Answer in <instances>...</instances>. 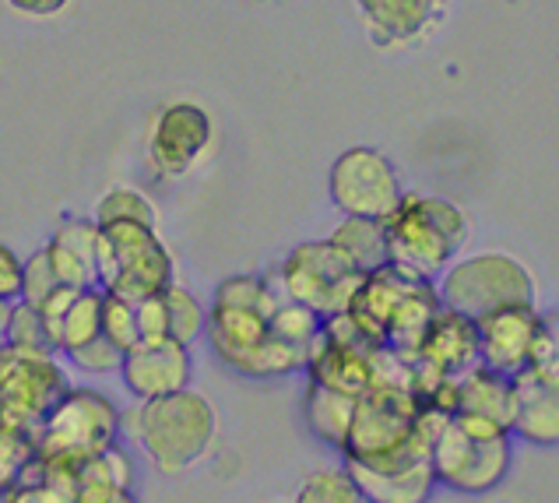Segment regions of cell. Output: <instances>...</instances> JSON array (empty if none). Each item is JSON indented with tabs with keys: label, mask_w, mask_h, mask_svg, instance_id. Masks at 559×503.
<instances>
[{
	"label": "cell",
	"mask_w": 559,
	"mask_h": 503,
	"mask_svg": "<svg viewBox=\"0 0 559 503\" xmlns=\"http://www.w3.org/2000/svg\"><path fill=\"white\" fill-rule=\"evenodd\" d=\"M218 436V419L204 395L180 387L138 405L134 441L163 472H187L194 468Z\"/></svg>",
	"instance_id": "obj_1"
},
{
	"label": "cell",
	"mask_w": 559,
	"mask_h": 503,
	"mask_svg": "<svg viewBox=\"0 0 559 503\" xmlns=\"http://www.w3.org/2000/svg\"><path fill=\"white\" fill-rule=\"evenodd\" d=\"M383 225H388L391 265L419 274V279L440 274L465 247L468 236L461 208L433 198V194H402V201L383 219Z\"/></svg>",
	"instance_id": "obj_2"
},
{
	"label": "cell",
	"mask_w": 559,
	"mask_h": 503,
	"mask_svg": "<svg viewBox=\"0 0 559 503\" xmlns=\"http://www.w3.org/2000/svg\"><path fill=\"white\" fill-rule=\"evenodd\" d=\"M437 482L457 493H489L510 468V430L483 416L454 412L429 447Z\"/></svg>",
	"instance_id": "obj_3"
},
{
	"label": "cell",
	"mask_w": 559,
	"mask_h": 503,
	"mask_svg": "<svg viewBox=\"0 0 559 503\" xmlns=\"http://www.w3.org/2000/svg\"><path fill=\"white\" fill-rule=\"evenodd\" d=\"M99 225V222H95ZM173 282V257L155 225L103 222L95 250V285L123 300H145Z\"/></svg>",
	"instance_id": "obj_4"
},
{
	"label": "cell",
	"mask_w": 559,
	"mask_h": 503,
	"mask_svg": "<svg viewBox=\"0 0 559 503\" xmlns=\"http://www.w3.org/2000/svg\"><path fill=\"white\" fill-rule=\"evenodd\" d=\"M447 311H457L472 320L486 317L503 306H528L535 303L532 274L521 261L507 254H475L468 261H457L443 271L437 289Z\"/></svg>",
	"instance_id": "obj_5"
},
{
	"label": "cell",
	"mask_w": 559,
	"mask_h": 503,
	"mask_svg": "<svg viewBox=\"0 0 559 503\" xmlns=\"http://www.w3.org/2000/svg\"><path fill=\"white\" fill-rule=\"evenodd\" d=\"M120 433V412L99 391L68 387L36 426V454L60 461H85L106 451Z\"/></svg>",
	"instance_id": "obj_6"
},
{
	"label": "cell",
	"mask_w": 559,
	"mask_h": 503,
	"mask_svg": "<svg viewBox=\"0 0 559 503\" xmlns=\"http://www.w3.org/2000/svg\"><path fill=\"white\" fill-rule=\"evenodd\" d=\"M278 282L285 296L310 306L317 317H334L348 311L362 282V271L331 239H313L299 243L285 257V265L278 268Z\"/></svg>",
	"instance_id": "obj_7"
},
{
	"label": "cell",
	"mask_w": 559,
	"mask_h": 503,
	"mask_svg": "<svg viewBox=\"0 0 559 503\" xmlns=\"http://www.w3.org/2000/svg\"><path fill=\"white\" fill-rule=\"evenodd\" d=\"M63 391L68 381L50 349L0 346V409L8 423L36 430Z\"/></svg>",
	"instance_id": "obj_8"
},
{
	"label": "cell",
	"mask_w": 559,
	"mask_h": 503,
	"mask_svg": "<svg viewBox=\"0 0 559 503\" xmlns=\"http://www.w3.org/2000/svg\"><path fill=\"white\" fill-rule=\"evenodd\" d=\"M328 190L342 215L388 219L402 201V180H397L391 159L377 149H362V144L334 159Z\"/></svg>",
	"instance_id": "obj_9"
},
{
	"label": "cell",
	"mask_w": 559,
	"mask_h": 503,
	"mask_svg": "<svg viewBox=\"0 0 559 503\" xmlns=\"http://www.w3.org/2000/svg\"><path fill=\"white\" fill-rule=\"evenodd\" d=\"M212 138V117L198 103H169L152 120L148 159L163 176H183L207 155Z\"/></svg>",
	"instance_id": "obj_10"
},
{
	"label": "cell",
	"mask_w": 559,
	"mask_h": 503,
	"mask_svg": "<svg viewBox=\"0 0 559 503\" xmlns=\"http://www.w3.org/2000/svg\"><path fill=\"white\" fill-rule=\"evenodd\" d=\"M190 373H194L190 346L177 342V338L138 342V346L127 349L123 360H120L123 387L141 401L169 395V391H180V387H190Z\"/></svg>",
	"instance_id": "obj_11"
},
{
	"label": "cell",
	"mask_w": 559,
	"mask_h": 503,
	"mask_svg": "<svg viewBox=\"0 0 559 503\" xmlns=\"http://www.w3.org/2000/svg\"><path fill=\"white\" fill-rule=\"evenodd\" d=\"M478 363L514 377L518 370L528 366L535 331H538V314L535 303L528 306H503L486 317H478Z\"/></svg>",
	"instance_id": "obj_12"
},
{
	"label": "cell",
	"mask_w": 559,
	"mask_h": 503,
	"mask_svg": "<svg viewBox=\"0 0 559 503\" xmlns=\"http://www.w3.org/2000/svg\"><path fill=\"white\" fill-rule=\"evenodd\" d=\"M510 430L532 444H559V381L532 366L510 377Z\"/></svg>",
	"instance_id": "obj_13"
},
{
	"label": "cell",
	"mask_w": 559,
	"mask_h": 503,
	"mask_svg": "<svg viewBox=\"0 0 559 503\" xmlns=\"http://www.w3.org/2000/svg\"><path fill=\"white\" fill-rule=\"evenodd\" d=\"M415 360L437 370L440 377H461V373L478 366V324L465 314L440 306Z\"/></svg>",
	"instance_id": "obj_14"
},
{
	"label": "cell",
	"mask_w": 559,
	"mask_h": 503,
	"mask_svg": "<svg viewBox=\"0 0 559 503\" xmlns=\"http://www.w3.org/2000/svg\"><path fill=\"white\" fill-rule=\"evenodd\" d=\"M377 349L348 346V342H338V338H331V335L321 331V335H317L313 349H310V355H307L310 381L359 398L366 387H373V352Z\"/></svg>",
	"instance_id": "obj_15"
},
{
	"label": "cell",
	"mask_w": 559,
	"mask_h": 503,
	"mask_svg": "<svg viewBox=\"0 0 559 503\" xmlns=\"http://www.w3.org/2000/svg\"><path fill=\"white\" fill-rule=\"evenodd\" d=\"M366 32L380 46H405L437 22L440 0H356Z\"/></svg>",
	"instance_id": "obj_16"
},
{
	"label": "cell",
	"mask_w": 559,
	"mask_h": 503,
	"mask_svg": "<svg viewBox=\"0 0 559 503\" xmlns=\"http://www.w3.org/2000/svg\"><path fill=\"white\" fill-rule=\"evenodd\" d=\"M204 331L212 338V346L222 360L233 370H243L253 349H261V342L271 335V324H267V314L253 311V306L215 303V311L204 320Z\"/></svg>",
	"instance_id": "obj_17"
},
{
	"label": "cell",
	"mask_w": 559,
	"mask_h": 503,
	"mask_svg": "<svg viewBox=\"0 0 559 503\" xmlns=\"http://www.w3.org/2000/svg\"><path fill=\"white\" fill-rule=\"evenodd\" d=\"M53 274L60 285L88 289L95 285V250H99V225L88 219H63L46 243Z\"/></svg>",
	"instance_id": "obj_18"
},
{
	"label": "cell",
	"mask_w": 559,
	"mask_h": 503,
	"mask_svg": "<svg viewBox=\"0 0 559 503\" xmlns=\"http://www.w3.org/2000/svg\"><path fill=\"white\" fill-rule=\"evenodd\" d=\"M348 476L356 479L362 500H377V503H419L433 490V465L419 461L412 468H402V472H370V468L353 465L348 461Z\"/></svg>",
	"instance_id": "obj_19"
},
{
	"label": "cell",
	"mask_w": 559,
	"mask_h": 503,
	"mask_svg": "<svg viewBox=\"0 0 559 503\" xmlns=\"http://www.w3.org/2000/svg\"><path fill=\"white\" fill-rule=\"evenodd\" d=\"M131 465H127L123 454L109 444L106 451L99 454H92V458L85 461H78V490H74V500H95V503H103V500H127L131 493Z\"/></svg>",
	"instance_id": "obj_20"
},
{
	"label": "cell",
	"mask_w": 559,
	"mask_h": 503,
	"mask_svg": "<svg viewBox=\"0 0 559 503\" xmlns=\"http://www.w3.org/2000/svg\"><path fill=\"white\" fill-rule=\"evenodd\" d=\"M348 261H353L362 274H370L391 261L388 254V225L383 219H366V215H345V222L328 236Z\"/></svg>",
	"instance_id": "obj_21"
},
{
	"label": "cell",
	"mask_w": 559,
	"mask_h": 503,
	"mask_svg": "<svg viewBox=\"0 0 559 503\" xmlns=\"http://www.w3.org/2000/svg\"><path fill=\"white\" fill-rule=\"evenodd\" d=\"M353 412H356V395L334 391V387L310 381V387H307V423L324 444L342 447L348 423H353Z\"/></svg>",
	"instance_id": "obj_22"
},
{
	"label": "cell",
	"mask_w": 559,
	"mask_h": 503,
	"mask_svg": "<svg viewBox=\"0 0 559 503\" xmlns=\"http://www.w3.org/2000/svg\"><path fill=\"white\" fill-rule=\"evenodd\" d=\"M99 331H103V289L99 285L78 289L57 324V349L71 352L78 346H85L88 338H95Z\"/></svg>",
	"instance_id": "obj_23"
},
{
	"label": "cell",
	"mask_w": 559,
	"mask_h": 503,
	"mask_svg": "<svg viewBox=\"0 0 559 503\" xmlns=\"http://www.w3.org/2000/svg\"><path fill=\"white\" fill-rule=\"evenodd\" d=\"M163 300H166V324H169V338H177V342L190 346L198 335H204V306L198 303V296H190V292L177 282H169L163 289Z\"/></svg>",
	"instance_id": "obj_24"
},
{
	"label": "cell",
	"mask_w": 559,
	"mask_h": 503,
	"mask_svg": "<svg viewBox=\"0 0 559 503\" xmlns=\"http://www.w3.org/2000/svg\"><path fill=\"white\" fill-rule=\"evenodd\" d=\"M95 222H145L155 225V204L134 187H117L95 204Z\"/></svg>",
	"instance_id": "obj_25"
},
{
	"label": "cell",
	"mask_w": 559,
	"mask_h": 503,
	"mask_svg": "<svg viewBox=\"0 0 559 503\" xmlns=\"http://www.w3.org/2000/svg\"><path fill=\"white\" fill-rule=\"evenodd\" d=\"M296 500L299 503H359L362 493H359L356 479L348 476V468H338V472L324 468V472H313L307 482H302Z\"/></svg>",
	"instance_id": "obj_26"
},
{
	"label": "cell",
	"mask_w": 559,
	"mask_h": 503,
	"mask_svg": "<svg viewBox=\"0 0 559 503\" xmlns=\"http://www.w3.org/2000/svg\"><path fill=\"white\" fill-rule=\"evenodd\" d=\"M103 335L123 352L141 342L138 338V314H134L131 300L117 296V292H103Z\"/></svg>",
	"instance_id": "obj_27"
},
{
	"label": "cell",
	"mask_w": 559,
	"mask_h": 503,
	"mask_svg": "<svg viewBox=\"0 0 559 503\" xmlns=\"http://www.w3.org/2000/svg\"><path fill=\"white\" fill-rule=\"evenodd\" d=\"M8 346H22V349H50V338H46L43 328V317L32 303L19 300L11 303V317H8V335H4ZM53 352V349H50Z\"/></svg>",
	"instance_id": "obj_28"
},
{
	"label": "cell",
	"mask_w": 559,
	"mask_h": 503,
	"mask_svg": "<svg viewBox=\"0 0 559 503\" xmlns=\"http://www.w3.org/2000/svg\"><path fill=\"white\" fill-rule=\"evenodd\" d=\"M528 366L546 373V377H552V381H559V311L549 317H538V331H535Z\"/></svg>",
	"instance_id": "obj_29"
},
{
	"label": "cell",
	"mask_w": 559,
	"mask_h": 503,
	"mask_svg": "<svg viewBox=\"0 0 559 503\" xmlns=\"http://www.w3.org/2000/svg\"><path fill=\"white\" fill-rule=\"evenodd\" d=\"M78 370H88V373H106V370H120V360H123V349H117L109 338L99 331L95 338H88L85 346H78L68 352Z\"/></svg>",
	"instance_id": "obj_30"
},
{
	"label": "cell",
	"mask_w": 559,
	"mask_h": 503,
	"mask_svg": "<svg viewBox=\"0 0 559 503\" xmlns=\"http://www.w3.org/2000/svg\"><path fill=\"white\" fill-rule=\"evenodd\" d=\"M57 274H53V265H50V257H46V250L39 254H32L28 261L22 265V300L36 306L46 292L57 289Z\"/></svg>",
	"instance_id": "obj_31"
},
{
	"label": "cell",
	"mask_w": 559,
	"mask_h": 503,
	"mask_svg": "<svg viewBox=\"0 0 559 503\" xmlns=\"http://www.w3.org/2000/svg\"><path fill=\"white\" fill-rule=\"evenodd\" d=\"M134 314H138V338H141V342H158V338H169L163 292H155V296L138 300V303H134Z\"/></svg>",
	"instance_id": "obj_32"
},
{
	"label": "cell",
	"mask_w": 559,
	"mask_h": 503,
	"mask_svg": "<svg viewBox=\"0 0 559 503\" xmlns=\"http://www.w3.org/2000/svg\"><path fill=\"white\" fill-rule=\"evenodd\" d=\"M22 257L0 243V300L4 303L22 300Z\"/></svg>",
	"instance_id": "obj_33"
},
{
	"label": "cell",
	"mask_w": 559,
	"mask_h": 503,
	"mask_svg": "<svg viewBox=\"0 0 559 503\" xmlns=\"http://www.w3.org/2000/svg\"><path fill=\"white\" fill-rule=\"evenodd\" d=\"M4 4L22 14V19H36V22H46V19H57V14L68 11L71 0H4Z\"/></svg>",
	"instance_id": "obj_34"
},
{
	"label": "cell",
	"mask_w": 559,
	"mask_h": 503,
	"mask_svg": "<svg viewBox=\"0 0 559 503\" xmlns=\"http://www.w3.org/2000/svg\"><path fill=\"white\" fill-rule=\"evenodd\" d=\"M8 317H11V303L0 300V346H4V335H8Z\"/></svg>",
	"instance_id": "obj_35"
}]
</instances>
